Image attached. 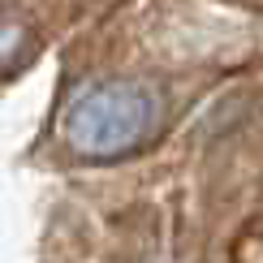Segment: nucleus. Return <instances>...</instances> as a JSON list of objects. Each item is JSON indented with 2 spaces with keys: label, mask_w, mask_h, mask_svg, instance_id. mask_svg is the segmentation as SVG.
Listing matches in <instances>:
<instances>
[{
  "label": "nucleus",
  "mask_w": 263,
  "mask_h": 263,
  "mask_svg": "<svg viewBox=\"0 0 263 263\" xmlns=\"http://www.w3.org/2000/svg\"><path fill=\"white\" fill-rule=\"evenodd\" d=\"M160 121V95L142 82H100L73 95L61 117V134L78 156L112 160L142 147Z\"/></svg>",
  "instance_id": "obj_1"
},
{
  "label": "nucleus",
  "mask_w": 263,
  "mask_h": 263,
  "mask_svg": "<svg viewBox=\"0 0 263 263\" xmlns=\"http://www.w3.org/2000/svg\"><path fill=\"white\" fill-rule=\"evenodd\" d=\"M26 43H30V35H26V26L22 22H13V17H0V78H5L13 65L26 57Z\"/></svg>",
  "instance_id": "obj_2"
}]
</instances>
